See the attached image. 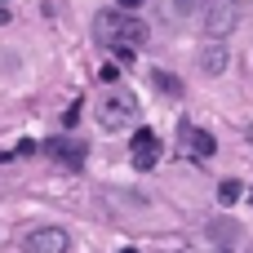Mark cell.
I'll return each instance as SVG.
<instances>
[{
	"mask_svg": "<svg viewBox=\"0 0 253 253\" xmlns=\"http://www.w3.org/2000/svg\"><path fill=\"white\" fill-rule=\"evenodd\" d=\"M133 120H138V98H133L129 89L111 84V89L98 98V125H102L107 133H125V129H133Z\"/></svg>",
	"mask_w": 253,
	"mask_h": 253,
	"instance_id": "obj_1",
	"label": "cell"
},
{
	"mask_svg": "<svg viewBox=\"0 0 253 253\" xmlns=\"http://www.w3.org/2000/svg\"><path fill=\"white\" fill-rule=\"evenodd\" d=\"M240 18H245V0H209L205 4V36L222 40L240 27Z\"/></svg>",
	"mask_w": 253,
	"mask_h": 253,
	"instance_id": "obj_2",
	"label": "cell"
},
{
	"mask_svg": "<svg viewBox=\"0 0 253 253\" xmlns=\"http://www.w3.org/2000/svg\"><path fill=\"white\" fill-rule=\"evenodd\" d=\"M147 44V22L142 18H133V13H120V22H116V36H111V44L107 49H116V58L120 62H133V53Z\"/></svg>",
	"mask_w": 253,
	"mask_h": 253,
	"instance_id": "obj_3",
	"label": "cell"
},
{
	"mask_svg": "<svg viewBox=\"0 0 253 253\" xmlns=\"http://www.w3.org/2000/svg\"><path fill=\"white\" fill-rule=\"evenodd\" d=\"M178 147H182L191 160H209V156L218 151L213 133H209V129H200V125H178Z\"/></svg>",
	"mask_w": 253,
	"mask_h": 253,
	"instance_id": "obj_4",
	"label": "cell"
},
{
	"mask_svg": "<svg viewBox=\"0 0 253 253\" xmlns=\"http://www.w3.org/2000/svg\"><path fill=\"white\" fill-rule=\"evenodd\" d=\"M67 249H71V236L62 227H36L22 240V253H67Z\"/></svg>",
	"mask_w": 253,
	"mask_h": 253,
	"instance_id": "obj_5",
	"label": "cell"
},
{
	"mask_svg": "<svg viewBox=\"0 0 253 253\" xmlns=\"http://www.w3.org/2000/svg\"><path fill=\"white\" fill-rule=\"evenodd\" d=\"M129 160H133V169H156V160H160V138H156L151 129H138V133H133V147H129Z\"/></svg>",
	"mask_w": 253,
	"mask_h": 253,
	"instance_id": "obj_6",
	"label": "cell"
},
{
	"mask_svg": "<svg viewBox=\"0 0 253 253\" xmlns=\"http://www.w3.org/2000/svg\"><path fill=\"white\" fill-rule=\"evenodd\" d=\"M40 151L53 156V160H62V165H76V169L84 165V142H80V138H44Z\"/></svg>",
	"mask_w": 253,
	"mask_h": 253,
	"instance_id": "obj_7",
	"label": "cell"
},
{
	"mask_svg": "<svg viewBox=\"0 0 253 253\" xmlns=\"http://www.w3.org/2000/svg\"><path fill=\"white\" fill-rule=\"evenodd\" d=\"M227 62H231V53L222 49V40H209V44L200 49V71H205V76H222Z\"/></svg>",
	"mask_w": 253,
	"mask_h": 253,
	"instance_id": "obj_8",
	"label": "cell"
},
{
	"mask_svg": "<svg viewBox=\"0 0 253 253\" xmlns=\"http://www.w3.org/2000/svg\"><path fill=\"white\" fill-rule=\"evenodd\" d=\"M116 22H120V13H98V22H93V36H98V44H111V36H116Z\"/></svg>",
	"mask_w": 253,
	"mask_h": 253,
	"instance_id": "obj_9",
	"label": "cell"
},
{
	"mask_svg": "<svg viewBox=\"0 0 253 253\" xmlns=\"http://www.w3.org/2000/svg\"><path fill=\"white\" fill-rule=\"evenodd\" d=\"M240 196H245V187H240V182H236V178H227V182H222V187H218V200H222V205H236V200H240Z\"/></svg>",
	"mask_w": 253,
	"mask_h": 253,
	"instance_id": "obj_10",
	"label": "cell"
},
{
	"mask_svg": "<svg viewBox=\"0 0 253 253\" xmlns=\"http://www.w3.org/2000/svg\"><path fill=\"white\" fill-rule=\"evenodd\" d=\"M156 84H160V93H169V98H178V93H182V84H178L169 71H156Z\"/></svg>",
	"mask_w": 253,
	"mask_h": 253,
	"instance_id": "obj_11",
	"label": "cell"
},
{
	"mask_svg": "<svg viewBox=\"0 0 253 253\" xmlns=\"http://www.w3.org/2000/svg\"><path fill=\"white\" fill-rule=\"evenodd\" d=\"M76 120H80V98H76V102L67 107V116H62V125H76Z\"/></svg>",
	"mask_w": 253,
	"mask_h": 253,
	"instance_id": "obj_12",
	"label": "cell"
},
{
	"mask_svg": "<svg viewBox=\"0 0 253 253\" xmlns=\"http://www.w3.org/2000/svg\"><path fill=\"white\" fill-rule=\"evenodd\" d=\"M102 80H107V84H116V80H120V67H111V62H107V67H102Z\"/></svg>",
	"mask_w": 253,
	"mask_h": 253,
	"instance_id": "obj_13",
	"label": "cell"
},
{
	"mask_svg": "<svg viewBox=\"0 0 253 253\" xmlns=\"http://www.w3.org/2000/svg\"><path fill=\"white\" fill-rule=\"evenodd\" d=\"M173 4H178V13H196L200 9V0H173Z\"/></svg>",
	"mask_w": 253,
	"mask_h": 253,
	"instance_id": "obj_14",
	"label": "cell"
},
{
	"mask_svg": "<svg viewBox=\"0 0 253 253\" xmlns=\"http://www.w3.org/2000/svg\"><path fill=\"white\" fill-rule=\"evenodd\" d=\"M138 4H142V0H120V9H138Z\"/></svg>",
	"mask_w": 253,
	"mask_h": 253,
	"instance_id": "obj_15",
	"label": "cell"
},
{
	"mask_svg": "<svg viewBox=\"0 0 253 253\" xmlns=\"http://www.w3.org/2000/svg\"><path fill=\"white\" fill-rule=\"evenodd\" d=\"M120 253H138V249H120Z\"/></svg>",
	"mask_w": 253,
	"mask_h": 253,
	"instance_id": "obj_16",
	"label": "cell"
}]
</instances>
